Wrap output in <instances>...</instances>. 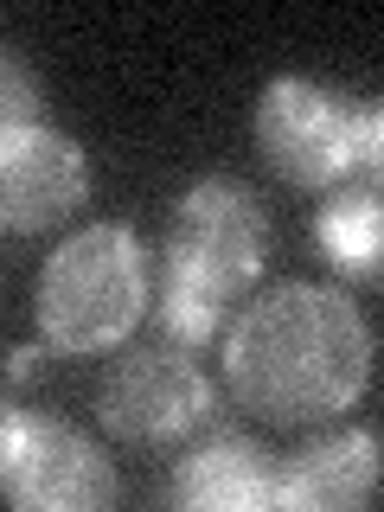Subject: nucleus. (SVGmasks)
<instances>
[{"label": "nucleus", "instance_id": "9", "mask_svg": "<svg viewBox=\"0 0 384 512\" xmlns=\"http://www.w3.org/2000/svg\"><path fill=\"white\" fill-rule=\"evenodd\" d=\"M276 468L269 455L244 436H212L205 448H192L173 474V500L199 506V512H250V506H276Z\"/></svg>", "mask_w": 384, "mask_h": 512}, {"label": "nucleus", "instance_id": "8", "mask_svg": "<svg viewBox=\"0 0 384 512\" xmlns=\"http://www.w3.org/2000/svg\"><path fill=\"white\" fill-rule=\"evenodd\" d=\"M384 480V448L372 429H327L288 461L276 480V506L288 512H352L378 493Z\"/></svg>", "mask_w": 384, "mask_h": 512}, {"label": "nucleus", "instance_id": "11", "mask_svg": "<svg viewBox=\"0 0 384 512\" xmlns=\"http://www.w3.org/2000/svg\"><path fill=\"white\" fill-rule=\"evenodd\" d=\"M224 301L231 295H218L212 282L186 276V269H173V263H167V276H160V320H167L173 340H212L218 320H224Z\"/></svg>", "mask_w": 384, "mask_h": 512}, {"label": "nucleus", "instance_id": "14", "mask_svg": "<svg viewBox=\"0 0 384 512\" xmlns=\"http://www.w3.org/2000/svg\"><path fill=\"white\" fill-rule=\"evenodd\" d=\"M7 372L13 378H32V372H39V346H13L7 352Z\"/></svg>", "mask_w": 384, "mask_h": 512}, {"label": "nucleus", "instance_id": "4", "mask_svg": "<svg viewBox=\"0 0 384 512\" xmlns=\"http://www.w3.org/2000/svg\"><path fill=\"white\" fill-rule=\"evenodd\" d=\"M0 480L7 500L32 512H103L116 500V468L103 461V448L26 410L0 423Z\"/></svg>", "mask_w": 384, "mask_h": 512}, {"label": "nucleus", "instance_id": "3", "mask_svg": "<svg viewBox=\"0 0 384 512\" xmlns=\"http://www.w3.org/2000/svg\"><path fill=\"white\" fill-rule=\"evenodd\" d=\"M256 148L288 186H333L359 167V109L314 77H276L256 103Z\"/></svg>", "mask_w": 384, "mask_h": 512}, {"label": "nucleus", "instance_id": "12", "mask_svg": "<svg viewBox=\"0 0 384 512\" xmlns=\"http://www.w3.org/2000/svg\"><path fill=\"white\" fill-rule=\"evenodd\" d=\"M0 84H7V109H0V128H39V84L26 77L20 58L0 64Z\"/></svg>", "mask_w": 384, "mask_h": 512}, {"label": "nucleus", "instance_id": "2", "mask_svg": "<svg viewBox=\"0 0 384 512\" xmlns=\"http://www.w3.org/2000/svg\"><path fill=\"white\" fill-rule=\"evenodd\" d=\"M148 301V269L128 224H84L39 269V327L58 352H103L128 340Z\"/></svg>", "mask_w": 384, "mask_h": 512}, {"label": "nucleus", "instance_id": "5", "mask_svg": "<svg viewBox=\"0 0 384 512\" xmlns=\"http://www.w3.org/2000/svg\"><path fill=\"white\" fill-rule=\"evenodd\" d=\"M269 250V224L263 205L250 199L237 180H199L173 205V231H167V263L186 269V276L212 282L218 295H237V288L256 282Z\"/></svg>", "mask_w": 384, "mask_h": 512}, {"label": "nucleus", "instance_id": "6", "mask_svg": "<svg viewBox=\"0 0 384 512\" xmlns=\"http://www.w3.org/2000/svg\"><path fill=\"white\" fill-rule=\"evenodd\" d=\"M205 410H212V384L180 352H135L103 378V397H96L103 429L128 442H173Z\"/></svg>", "mask_w": 384, "mask_h": 512}, {"label": "nucleus", "instance_id": "10", "mask_svg": "<svg viewBox=\"0 0 384 512\" xmlns=\"http://www.w3.org/2000/svg\"><path fill=\"white\" fill-rule=\"evenodd\" d=\"M314 237H320L333 269L365 276V282L384 276V199L378 192H340V199H327L314 218Z\"/></svg>", "mask_w": 384, "mask_h": 512}, {"label": "nucleus", "instance_id": "1", "mask_svg": "<svg viewBox=\"0 0 384 512\" xmlns=\"http://www.w3.org/2000/svg\"><path fill=\"white\" fill-rule=\"evenodd\" d=\"M224 378L237 404L269 423H327L372 384V327L333 288L282 282L237 314Z\"/></svg>", "mask_w": 384, "mask_h": 512}, {"label": "nucleus", "instance_id": "13", "mask_svg": "<svg viewBox=\"0 0 384 512\" xmlns=\"http://www.w3.org/2000/svg\"><path fill=\"white\" fill-rule=\"evenodd\" d=\"M359 173L384 192V103H372L359 116Z\"/></svg>", "mask_w": 384, "mask_h": 512}, {"label": "nucleus", "instance_id": "7", "mask_svg": "<svg viewBox=\"0 0 384 512\" xmlns=\"http://www.w3.org/2000/svg\"><path fill=\"white\" fill-rule=\"evenodd\" d=\"M84 148L58 128H0V218L7 231H45L84 199Z\"/></svg>", "mask_w": 384, "mask_h": 512}]
</instances>
